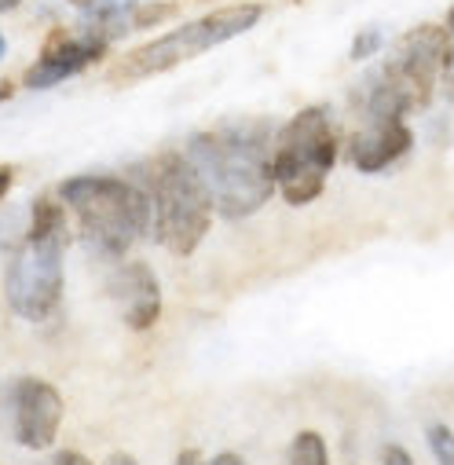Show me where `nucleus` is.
<instances>
[{
    "label": "nucleus",
    "mask_w": 454,
    "mask_h": 465,
    "mask_svg": "<svg viewBox=\"0 0 454 465\" xmlns=\"http://www.w3.org/2000/svg\"><path fill=\"white\" fill-rule=\"evenodd\" d=\"M268 129H209L187 140V158L198 169L212 209L223 220H246L275 194Z\"/></svg>",
    "instance_id": "1"
},
{
    "label": "nucleus",
    "mask_w": 454,
    "mask_h": 465,
    "mask_svg": "<svg viewBox=\"0 0 454 465\" xmlns=\"http://www.w3.org/2000/svg\"><path fill=\"white\" fill-rule=\"evenodd\" d=\"M381 461H385V465H414V458H410L403 447H396V443L385 447V458H381Z\"/></svg>",
    "instance_id": "16"
},
{
    "label": "nucleus",
    "mask_w": 454,
    "mask_h": 465,
    "mask_svg": "<svg viewBox=\"0 0 454 465\" xmlns=\"http://www.w3.org/2000/svg\"><path fill=\"white\" fill-rule=\"evenodd\" d=\"M275 191L286 205H308L322 194L337 165V125L330 106H304L282 125L275 147Z\"/></svg>",
    "instance_id": "5"
},
{
    "label": "nucleus",
    "mask_w": 454,
    "mask_h": 465,
    "mask_svg": "<svg viewBox=\"0 0 454 465\" xmlns=\"http://www.w3.org/2000/svg\"><path fill=\"white\" fill-rule=\"evenodd\" d=\"M378 48H381V30L370 26V30H363V34L356 37V45H352V59L363 63V59H370Z\"/></svg>",
    "instance_id": "13"
},
{
    "label": "nucleus",
    "mask_w": 454,
    "mask_h": 465,
    "mask_svg": "<svg viewBox=\"0 0 454 465\" xmlns=\"http://www.w3.org/2000/svg\"><path fill=\"white\" fill-rule=\"evenodd\" d=\"M414 147L407 118H367L349 140V158L360 173H385Z\"/></svg>",
    "instance_id": "9"
},
{
    "label": "nucleus",
    "mask_w": 454,
    "mask_h": 465,
    "mask_svg": "<svg viewBox=\"0 0 454 465\" xmlns=\"http://www.w3.org/2000/svg\"><path fill=\"white\" fill-rule=\"evenodd\" d=\"M23 0H0V12H12V8H19Z\"/></svg>",
    "instance_id": "19"
},
{
    "label": "nucleus",
    "mask_w": 454,
    "mask_h": 465,
    "mask_svg": "<svg viewBox=\"0 0 454 465\" xmlns=\"http://www.w3.org/2000/svg\"><path fill=\"white\" fill-rule=\"evenodd\" d=\"M264 19V5H235V8H216L194 23H183L140 48H133L129 55L118 59L114 66L110 81L118 84H129V81H143V77H154V74H165L180 63H191L227 41H235L239 34L253 30L257 23Z\"/></svg>",
    "instance_id": "6"
},
{
    "label": "nucleus",
    "mask_w": 454,
    "mask_h": 465,
    "mask_svg": "<svg viewBox=\"0 0 454 465\" xmlns=\"http://www.w3.org/2000/svg\"><path fill=\"white\" fill-rule=\"evenodd\" d=\"M48 465H92V461H88L81 450H59V454H55Z\"/></svg>",
    "instance_id": "15"
},
{
    "label": "nucleus",
    "mask_w": 454,
    "mask_h": 465,
    "mask_svg": "<svg viewBox=\"0 0 454 465\" xmlns=\"http://www.w3.org/2000/svg\"><path fill=\"white\" fill-rule=\"evenodd\" d=\"M147 194H151V223L158 242L173 257H191L212 223V198L191 165L187 154H162L147 169Z\"/></svg>",
    "instance_id": "4"
},
{
    "label": "nucleus",
    "mask_w": 454,
    "mask_h": 465,
    "mask_svg": "<svg viewBox=\"0 0 454 465\" xmlns=\"http://www.w3.org/2000/svg\"><path fill=\"white\" fill-rule=\"evenodd\" d=\"M66 213L55 198H37L30 231L5 272V297L19 319L44 322L63 301V264H66Z\"/></svg>",
    "instance_id": "2"
},
{
    "label": "nucleus",
    "mask_w": 454,
    "mask_h": 465,
    "mask_svg": "<svg viewBox=\"0 0 454 465\" xmlns=\"http://www.w3.org/2000/svg\"><path fill=\"white\" fill-rule=\"evenodd\" d=\"M103 52H106V37L99 34H84V37L55 34L37 55V63L26 70V88H55L59 81H70L74 74L99 63Z\"/></svg>",
    "instance_id": "8"
},
{
    "label": "nucleus",
    "mask_w": 454,
    "mask_h": 465,
    "mask_svg": "<svg viewBox=\"0 0 454 465\" xmlns=\"http://www.w3.org/2000/svg\"><path fill=\"white\" fill-rule=\"evenodd\" d=\"M290 465H330L326 440L319 432H297L290 443Z\"/></svg>",
    "instance_id": "11"
},
{
    "label": "nucleus",
    "mask_w": 454,
    "mask_h": 465,
    "mask_svg": "<svg viewBox=\"0 0 454 465\" xmlns=\"http://www.w3.org/2000/svg\"><path fill=\"white\" fill-rule=\"evenodd\" d=\"M110 297L118 301L129 330H151L162 315V286L143 261L122 264L110 275Z\"/></svg>",
    "instance_id": "10"
},
{
    "label": "nucleus",
    "mask_w": 454,
    "mask_h": 465,
    "mask_svg": "<svg viewBox=\"0 0 454 465\" xmlns=\"http://www.w3.org/2000/svg\"><path fill=\"white\" fill-rule=\"evenodd\" d=\"M429 447H432V458L436 465H454V429L447 425H429Z\"/></svg>",
    "instance_id": "12"
},
{
    "label": "nucleus",
    "mask_w": 454,
    "mask_h": 465,
    "mask_svg": "<svg viewBox=\"0 0 454 465\" xmlns=\"http://www.w3.org/2000/svg\"><path fill=\"white\" fill-rule=\"evenodd\" d=\"M0 55H5V37H0Z\"/></svg>",
    "instance_id": "21"
},
{
    "label": "nucleus",
    "mask_w": 454,
    "mask_h": 465,
    "mask_svg": "<svg viewBox=\"0 0 454 465\" xmlns=\"http://www.w3.org/2000/svg\"><path fill=\"white\" fill-rule=\"evenodd\" d=\"M8 95H12V84H8V81H0V103H5Z\"/></svg>",
    "instance_id": "20"
},
{
    "label": "nucleus",
    "mask_w": 454,
    "mask_h": 465,
    "mask_svg": "<svg viewBox=\"0 0 454 465\" xmlns=\"http://www.w3.org/2000/svg\"><path fill=\"white\" fill-rule=\"evenodd\" d=\"M205 465H246L239 454H232V450H227V454H216L212 461H205Z\"/></svg>",
    "instance_id": "18"
},
{
    "label": "nucleus",
    "mask_w": 454,
    "mask_h": 465,
    "mask_svg": "<svg viewBox=\"0 0 454 465\" xmlns=\"http://www.w3.org/2000/svg\"><path fill=\"white\" fill-rule=\"evenodd\" d=\"M12 183H15V169H12V165H0V198L8 194Z\"/></svg>",
    "instance_id": "17"
},
{
    "label": "nucleus",
    "mask_w": 454,
    "mask_h": 465,
    "mask_svg": "<svg viewBox=\"0 0 454 465\" xmlns=\"http://www.w3.org/2000/svg\"><path fill=\"white\" fill-rule=\"evenodd\" d=\"M12 421L26 450H48L63 425V396L41 378H23L12 389Z\"/></svg>",
    "instance_id": "7"
},
{
    "label": "nucleus",
    "mask_w": 454,
    "mask_h": 465,
    "mask_svg": "<svg viewBox=\"0 0 454 465\" xmlns=\"http://www.w3.org/2000/svg\"><path fill=\"white\" fill-rule=\"evenodd\" d=\"M443 34H447V66H443V77H447V84L454 88V8H450V15H447Z\"/></svg>",
    "instance_id": "14"
},
{
    "label": "nucleus",
    "mask_w": 454,
    "mask_h": 465,
    "mask_svg": "<svg viewBox=\"0 0 454 465\" xmlns=\"http://www.w3.org/2000/svg\"><path fill=\"white\" fill-rule=\"evenodd\" d=\"M59 202L74 209L81 235L103 257H125L151 227V194L118 176H70Z\"/></svg>",
    "instance_id": "3"
}]
</instances>
